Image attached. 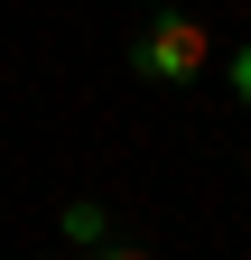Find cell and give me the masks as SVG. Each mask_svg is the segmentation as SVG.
Here are the masks:
<instances>
[{
    "mask_svg": "<svg viewBox=\"0 0 251 260\" xmlns=\"http://www.w3.org/2000/svg\"><path fill=\"white\" fill-rule=\"evenodd\" d=\"M93 260H159V251H131V242H103V251H93Z\"/></svg>",
    "mask_w": 251,
    "mask_h": 260,
    "instance_id": "cell-4",
    "label": "cell"
},
{
    "mask_svg": "<svg viewBox=\"0 0 251 260\" xmlns=\"http://www.w3.org/2000/svg\"><path fill=\"white\" fill-rule=\"evenodd\" d=\"M224 75H233V93L251 103V47H233V56H224Z\"/></svg>",
    "mask_w": 251,
    "mask_h": 260,
    "instance_id": "cell-3",
    "label": "cell"
},
{
    "mask_svg": "<svg viewBox=\"0 0 251 260\" xmlns=\"http://www.w3.org/2000/svg\"><path fill=\"white\" fill-rule=\"evenodd\" d=\"M56 223H66V242H75V251H103V242H112V214L93 205V195H75V205L56 214Z\"/></svg>",
    "mask_w": 251,
    "mask_h": 260,
    "instance_id": "cell-2",
    "label": "cell"
},
{
    "mask_svg": "<svg viewBox=\"0 0 251 260\" xmlns=\"http://www.w3.org/2000/svg\"><path fill=\"white\" fill-rule=\"evenodd\" d=\"M159 10H177V0H159Z\"/></svg>",
    "mask_w": 251,
    "mask_h": 260,
    "instance_id": "cell-5",
    "label": "cell"
},
{
    "mask_svg": "<svg viewBox=\"0 0 251 260\" xmlns=\"http://www.w3.org/2000/svg\"><path fill=\"white\" fill-rule=\"evenodd\" d=\"M205 65H214V28L196 10H159L140 28V47H131V75L140 84H196Z\"/></svg>",
    "mask_w": 251,
    "mask_h": 260,
    "instance_id": "cell-1",
    "label": "cell"
}]
</instances>
